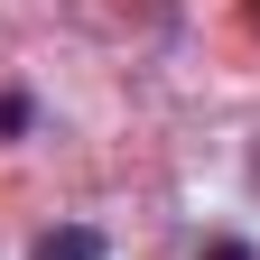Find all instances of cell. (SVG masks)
<instances>
[{"label":"cell","mask_w":260,"mask_h":260,"mask_svg":"<svg viewBox=\"0 0 260 260\" xmlns=\"http://www.w3.org/2000/svg\"><path fill=\"white\" fill-rule=\"evenodd\" d=\"M28 260H112V242L93 233V223H56V233H38Z\"/></svg>","instance_id":"1"},{"label":"cell","mask_w":260,"mask_h":260,"mask_svg":"<svg viewBox=\"0 0 260 260\" xmlns=\"http://www.w3.org/2000/svg\"><path fill=\"white\" fill-rule=\"evenodd\" d=\"M205 260H251V251L242 242H205Z\"/></svg>","instance_id":"2"}]
</instances>
